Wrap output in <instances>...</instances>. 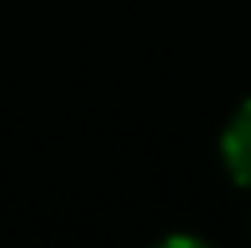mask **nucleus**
<instances>
[{
  "instance_id": "nucleus-1",
  "label": "nucleus",
  "mask_w": 251,
  "mask_h": 248,
  "mask_svg": "<svg viewBox=\"0 0 251 248\" xmlns=\"http://www.w3.org/2000/svg\"><path fill=\"white\" fill-rule=\"evenodd\" d=\"M223 161L235 182L251 186V99L231 116V124L223 132Z\"/></svg>"
}]
</instances>
